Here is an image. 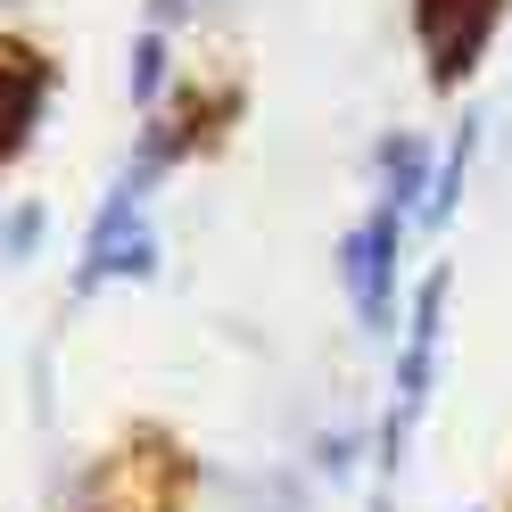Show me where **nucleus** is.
<instances>
[{
  "mask_svg": "<svg viewBox=\"0 0 512 512\" xmlns=\"http://www.w3.org/2000/svg\"><path fill=\"white\" fill-rule=\"evenodd\" d=\"M42 100H50V58L34 42H0V166L34 141Z\"/></svg>",
  "mask_w": 512,
  "mask_h": 512,
  "instance_id": "nucleus-1",
  "label": "nucleus"
},
{
  "mask_svg": "<svg viewBox=\"0 0 512 512\" xmlns=\"http://www.w3.org/2000/svg\"><path fill=\"white\" fill-rule=\"evenodd\" d=\"M496 9H504V0H422V34L438 50V83L471 75V58H479V42H488Z\"/></svg>",
  "mask_w": 512,
  "mask_h": 512,
  "instance_id": "nucleus-2",
  "label": "nucleus"
}]
</instances>
